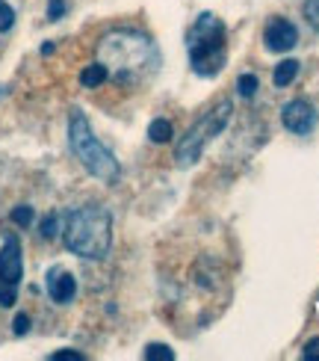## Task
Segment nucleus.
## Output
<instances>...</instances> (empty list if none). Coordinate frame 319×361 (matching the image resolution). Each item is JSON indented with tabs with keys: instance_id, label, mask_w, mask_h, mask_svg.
<instances>
[{
	"instance_id": "1",
	"label": "nucleus",
	"mask_w": 319,
	"mask_h": 361,
	"mask_svg": "<svg viewBox=\"0 0 319 361\" xmlns=\"http://www.w3.org/2000/svg\"><path fill=\"white\" fill-rule=\"evenodd\" d=\"M98 63L118 83H139L160 66V54L139 30H113L98 42Z\"/></svg>"
},
{
	"instance_id": "2",
	"label": "nucleus",
	"mask_w": 319,
	"mask_h": 361,
	"mask_svg": "<svg viewBox=\"0 0 319 361\" xmlns=\"http://www.w3.org/2000/svg\"><path fill=\"white\" fill-rule=\"evenodd\" d=\"M63 243L71 255L86 261H101L113 246V216L101 204L74 207L63 219Z\"/></svg>"
},
{
	"instance_id": "3",
	"label": "nucleus",
	"mask_w": 319,
	"mask_h": 361,
	"mask_svg": "<svg viewBox=\"0 0 319 361\" xmlns=\"http://www.w3.org/2000/svg\"><path fill=\"white\" fill-rule=\"evenodd\" d=\"M189 63L199 78H216L222 66L227 63V42H225V24L213 12L199 15V21L187 33Z\"/></svg>"
},
{
	"instance_id": "4",
	"label": "nucleus",
	"mask_w": 319,
	"mask_h": 361,
	"mask_svg": "<svg viewBox=\"0 0 319 361\" xmlns=\"http://www.w3.org/2000/svg\"><path fill=\"white\" fill-rule=\"evenodd\" d=\"M68 142H71V152L83 163V169L104 180V184H115L121 178V166L118 160L113 157V152L106 145H101V140L92 133L89 128V118L80 113V110H71V118H68Z\"/></svg>"
},
{
	"instance_id": "5",
	"label": "nucleus",
	"mask_w": 319,
	"mask_h": 361,
	"mask_svg": "<svg viewBox=\"0 0 319 361\" xmlns=\"http://www.w3.org/2000/svg\"><path fill=\"white\" fill-rule=\"evenodd\" d=\"M231 113H234L231 101H219L213 110H207L199 122L187 130V137L180 140L177 152H175L177 166H192V163L204 154V148L227 128V122H231Z\"/></svg>"
},
{
	"instance_id": "6",
	"label": "nucleus",
	"mask_w": 319,
	"mask_h": 361,
	"mask_svg": "<svg viewBox=\"0 0 319 361\" xmlns=\"http://www.w3.org/2000/svg\"><path fill=\"white\" fill-rule=\"evenodd\" d=\"M24 279V258H21V243L18 237L9 234L0 249V305L12 308L15 296H18V284Z\"/></svg>"
},
{
	"instance_id": "7",
	"label": "nucleus",
	"mask_w": 319,
	"mask_h": 361,
	"mask_svg": "<svg viewBox=\"0 0 319 361\" xmlns=\"http://www.w3.org/2000/svg\"><path fill=\"white\" fill-rule=\"evenodd\" d=\"M281 122H284L287 130H293V133H311L319 122V113H316V107L311 101L296 98L281 110Z\"/></svg>"
},
{
	"instance_id": "8",
	"label": "nucleus",
	"mask_w": 319,
	"mask_h": 361,
	"mask_svg": "<svg viewBox=\"0 0 319 361\" xmlns=\"http://www.w3.org/2000/svg\"><path fill=\"white\" fill-rule=\"evenodd\" d=\"M263 42H266V51L272 54H287V51H293L296 48V42H299V30L293 21H287V18H272L263 30Z\"/></svg>"
},
{
	"instance_id": "9",
	"label": "nucleus",
	"mask_w": 319,
	"mask_h": 361,
	"mask_svg": "<svg viewBox=\"0 0 319 361\" xmlns=\"http://www.w3.org/2000/svg\"><path fill=\"white\" fill-rule=\"evenodd\" d=\"M48 296L59 305H65L77 296V281H74V276L68 269H63V267L48 269Z\"/></svg>"
},
{
	"instance_id": "10",
	"label": "nucleus",
	"mask_w": 319,
	"mask_h": 361,
	"mask_svg": "<svg viewBox=\"0 0 319 361\" xmlns=\"http://www.w3.org/2000/svg\"><path fill=\"white\" fill-rule=\"evenodd\" d=\"M296 78H299V59H284L281 66H275L272 83H275V86H290Z\"/></svg>"
},
{
	"instance_id": "11",
	"label": "nucleus",
	"mask_w": 319,
	"mask_h": 361,
	"mask_svg": "<svg viewBox=\"0 0 319 361\" xmlns=\"http://www.w3.org/2000/svg\"><path fill=\"white\" fill-rule=\"evenodd\" d=\"M175 137V128H172V122H165V118H154V122L148 125V140L151 142H169Z\"/></svg>"
},
{
	"instance_id": "12",
	"label": "nucleus",
	"mask_w": 319,
	"mask_h": 361,
	"mask_svg": "<svg viewBox=\"0 0 319 361\" xmlns=\"http://www.w3.org/2000/svg\"><path fill=\"white\" fill-rule=\"evenodd\" d=\"M106 78H110V74H106V68H104L101 63L86 66V68L80 71V83H83L86 89H98L101 83H106Z\"/></svg>"
},
{
	"instance_id": "13",
	"label": "nucleus",
	"mask_w": 319,
	"mask_h": 361,
	"mask_svg": "<svg viewBox=\"0 0 319 361\" xmlns=\"http://www.w3.org/2000/svg\"><path fill=\"white\" fill-rule=\"evenodd\" d=\"M145 358L148 361H175V353L165 347V343H148V347H145Z\"/></svg>"
},
{
	"instance_id": "14",
	"label": "nucleus",
	"mask_w": 319,
	"mask_h": 361,
	"mask_svg": "<svg viewBox=\"0 0 319 361\" xmlns=\"http://www.w3.org/2000/svg\"><path fill=\"white\" fill-rule=\"evenodd\" d=\"M12 27H15V9L6 0H0V33H9Z\"/></svg>"
},
{
	"instance_id": "15",
	"label": "nucleus",
	"mask_w": 319,
	"mask_h": 361,
	"mask_svg": "<svg viewBox=\"0 0 319 361\" xmlns=\"http://www.w3.org/2000/svg\"><path fill=\"white\" fill-rule=\"evenodd\" d=\"M237 89H239V95H242V98H251V95L257 92V78H254V74H239Z\"/></svg>"
},
{
	"instance_id": "16",
	"label": "nucleus",
	"mask_w": 319,
	"mask_h": 361,
	"mask_svg": "<svg viewBox=\"0 0 319 361\" xmlns=\"http://www.w3.org/2000/svg\"><path fill=\"white\" fill-rule=\"evenodd\" d=\"M12 222H18L21 228H27V225L33 222V207H27V204L15 207V210H12Z\"/></svg>"
},
{
	"instance_id": "17",
	"label": "nucleus",
	"mask_w": 319,
	"mask_h": 361,
	"mask_svg": "<svg viewBox=\"0 0 319 361\" xmlns=\"http://www.w3.org/2000/svg\"><path fill=\"white\" fill-rule=\"evenodd\" d=\"M56 228H59V216H56V214H51V216H44V222H42V237H44V240H51V237H56V234H59Z\"/></svg>"
},
{
	"instance_id": "18",
	"label": "nucleus",
	"mask_w": 319,
	"mask_h": 361,
	"mask_svg": "<svg viewBox=\"0 0 319 361\" xmlns=\"http://www.w3.org/2000/svg\"><path fill=\"white\" fill-rule=\"evenodd\" d=\"M305 18L313 24V30H319V0H308L305 4Z\"/></svg>"
},
{
	"instance_id": "19",
	"label": "nucleus",
	"mask_w": 319,
	"mask_h": 361,
	"mask_svg": "<svg viewBox=\"0 0 319 361\" xmlns=\"http://www.w3.org/2000/svg\"><path fill=\"white\" fill-rule=\"evenodd\" d=\"M12 332H15V335H27V332H30V317H27V314H18V317H15Z\"/></svg>"
},
{
	"instance_id": "20",
	"label": "nucleus",
	"mask_w": 319,
	"mask_h": 361,
	"mask_svg": "<svg viewBox=\"0 0 319 361\" xmlns=\"http://www.w3.org/2000/svg\"><path fill=\"white\" fill-rule=\"evenodd\" d=\"M83 353H74V350H63V353H54L51 361H83Z\"/></svg>"
},
{
	"instance_id": "21",
	"label": "nucleus",
	"mask_w": 319,
	"mask_h": 361,
	"mask_svg": "<svg viewBox=\"0 0 319 361\" xmlns=\"http://www.w3.org/2000/svg\"><path fill=\"white\" fill-rule=\"evenodd\" d=\"M301 355H305L308 361H316V358H319V338L308 341V343H305V353H301Z\"/></svg>"
},
{
	"instance_id": "22",
	"label": "nucleus",
	"mask_w": 319,
	"mask_h": 361,
	"mask_svg": "<svg viewBox=\"0 0 319 361\" xmlns=\"http://www.w3.org/2000/svg\"><path fill=\"white\" fill-rule=\"evenodd\" d=\"M59 15H65V4H63V0H51V6H48V18H51V21H56Z\"/></svg>"
}]
</instances>
